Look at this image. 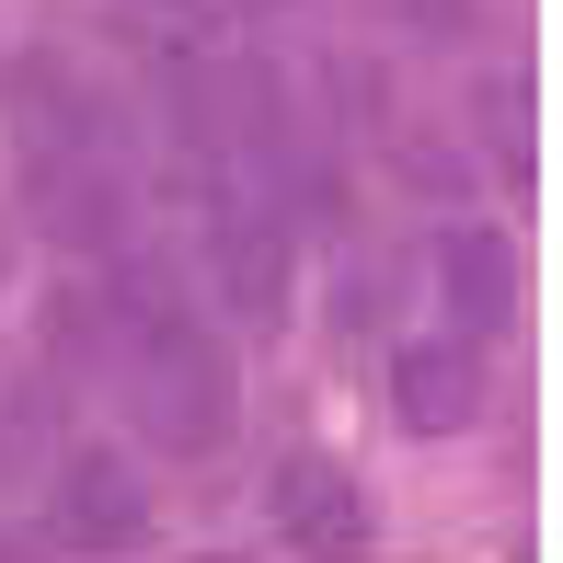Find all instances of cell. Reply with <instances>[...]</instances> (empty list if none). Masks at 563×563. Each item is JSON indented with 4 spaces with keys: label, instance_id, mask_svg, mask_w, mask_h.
<instances>
[{
    "label": "cell",
    "instance_id": "cell-5",
    "mask_svg": "<svg viewBox=\"0 0 563 563\" xmlns=\"http://www.w3.org/2000/svg\"><path fill=\"white\" fill-rule=\"evenodd\" d=\"M426 265H438V311H449V334L495 345L506 322H518V242H506L495 219H449Z\"/></svg>",
    "mask_w": 563,
    "mask_h": 563
},
{
    "label": "cell",
    "instance_id": "cell-7",
    "mask_svg": "<svg viewBox=\"0 0 563 563\" xmlns=\"http://www.w3.org/2000/svg\"><path fill=\"white\" fill-rule=\"evenodd\" d=\"M472 115H483V150H495L506 185H541V81L529 69H483Z\"/></svg>",
    "mask_w": 563,
    "mask_h": 563
},
{
    "label": "cell",
    "instance_id": "cell-1",
    "mask_svg": "<svg viewBox=\"0 0 563 563\" xmlns=\"http://www.w3.org/2000/svg\"><path fill=\"white\" fill-rule=\"evenodd\" d=\"M92 334H104L139 426L173 460H219L230 426H242V379H230V345L208 322V299L162 265V253L126 230L115 253H92Z\"/></svg>",
    "mask_w": 563,
    "mask_h": 563
},
{
    "label": "cell",
    "instance_id": "cell-6",
    "mask_svg": "<svg viewBox=\"0 0 563 563\" xmlns=\"http://www.w3.org/2000/svg\"><path fill=\"white\" fill-rule=\"evenodd\" d=\"M472 415H483V345L472 334L391 345V426H402V438H460Z\"/></svg>",
    "mask_w": 563,
    "mask_h": 563
},
{
    "label": "cell",
    "instance_id": "cell-4",
    "mask_svg": "<svg viewBox=\"0 0 563 563\" xmlns=\"http://www.w3.org/2000/svg\"><path fill=\"white\" fill-rule=\"evenodd\" d=\"M265 541H288V552H368L379 541L368 483H356L345 460H322V449H288L265 472Z\"/></svg>",
    "mask_w": 563,
    "mask_h": 563
},
{
    "label": "cell",
    "instance_id": "cell-2",
    "mask_svg": "<svg viewBox=\"0 0 563 563\" xmlns=\"http://www.w3.org/2000/svg\"><path fill=\"white\" fill-rule=\"evenodd\" d=\"M0 126H12V173H23V208L46 219V242H69V253L92 265V253H115L126 230H139L115 115L92 104V81H81L69 58L23 46L12 81H0Z\"/></svg>",
    "mask_w": 563,
    "mask_h": 563
},
{
    "label": "cell",
    "instance_id": "cell-3",
    "mask_svg": "<svg viewBox=\"0 0 563 563\" xmlns=\"http://www.w3.org/2000/svg\"><path fill=\"white\" fill-rule=\"evenodd\" d=\"M46 541L58 552H139L150 541V483L126 472V449H58L46 460Z\"/></svg>",
    "mask_w": 563,
    "mask_h": 563
},
{
    "label": "cell",
    "instance_id": "cell-8",
    "mask_svg": "<svg viewBox=\"0 0 563 563\" xmlns=\"http://www.w3.org/2000/svg\"><path fill=\"white\" fill-rule=\"evenodd\" d=\"M58 460V368H23L0 402V483H35Z\"/></svg>",
    "mask_w": 563,
    "mask_h": 563
}]
</instances>
